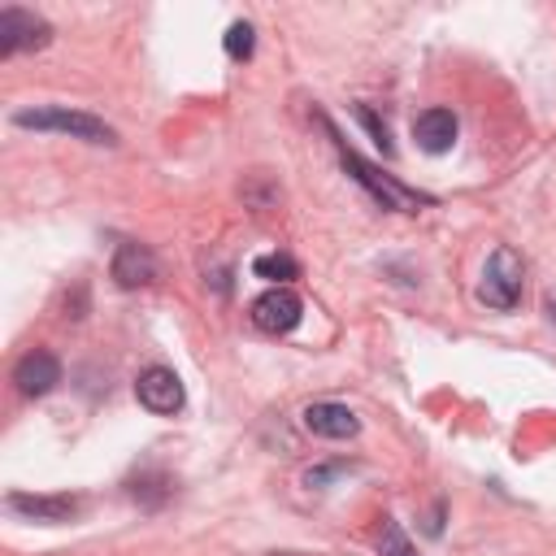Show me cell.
Instances as JSON below:
<instances>
[{"label": "cell", "instance_id": "cell-2", "mask_svg": "<svg viewBox=\"0 0 556 556\" xmlns=\"http://www.w3.org/2000/svg\"><path fill=\"white\" fill-rule=\"evenodd\" d=\"M521 282H526L521 256H517L513 248H495L491 261H486V269H482V282H478V300H482L486 308L508 313V308H517V300H521Z\"/></svg>", "mask_w": 556, "mask_h": 556}, {"label": "cell", "instance_id": "cell-13", "mask_svg": "<svg viewBox=\"0 0 556 556\" xmlns=\"http://www.w3.org/2000/svg\"><path fill=\"white\" fill-rule=\"evenodd\" d=\"M252 43H256V39H252V26H248V22H235V26L226 30V56H230V61H248V56H252Z\"/></svg>", "mask_w": 556, "mask_h": 556}, {"label": "cell", "instance_id": "cell-9", "mask_svg": "<svg viewBox=\"0 0 556 556\" xmlns=\"http://www.w3.org/2000/svg\"><path fill=\"white\" fill-rule=\"evenodd\" d=\"M304 430L321 434V439H352L361 430L356 413L348 404H334V400H317L304 408Z\"/></svg>", "mask_w": 556, "mask_h": 556}, {"label": "cell", "instance_id": "cell-11", "mask_svg": "<svg viewBox=\"0 0 556 556\" xmlns=\"http://www.w3.org/2000/svg\"><path fill=\"white\" fill-rule=\"evenodd\" d=\"M113 282L126 287V291L156 282V256H152L143 243H122V248L113 252Z\"/></svg>", "mask_w": 556, "mask_h": 556}, {"label": "cell", "instance_id": "cell-5", "mask_svg": "<svg viewBox=\"0 0 556 556\" xmlns=\"http://www.w3.org/2000/svg\"><path fill=\"white\" fill-rule=\"evenodd\" d=\"M300 317H304V304H300V295L291 287H269V291H261L252 300V321L265 334H287V330L300 326Z\"/></svg>", "mask_w": 556, "mask_h": 556}, {"label": "cell", "instance_id": "cell-15", "mask_svg": "<svg viewBox=\"0 0 556 556\" xmlns=\"http://www.w3.org/2000/svg\"><path fill=\"white\" fill-rule=\"evenodd\" d=\"M356 117L365 122V130L374 135V143H378V148L391 156V152H395V143H391V130H387V122H378V113H374V109H365V104H356Z\"/></svg>", "mask_w": 556, "mask_h": 556}, {"label": "cell", "instance_id": "cell-12", "mask_svg": "<svg viewBox=\"0 0 556 556\" xmlns=\"http://www.w3.org/2000/svg\"><path fill=\"white\" fill-rule=\"evenodd\" d=\"M252 274H256V278H269L274 287H287V282L300 274V265H295V256H287V252H269V256H256V261H252Z\"/></svg>", "mask_w": 556, "mask_h": 556}, {"label": "cell", "instance_id": "cell-3", "mask_svg": "<svg viewBox=\"0 0 556 556\" xmlns=\"http://www.w3.org/2000/svg\"><path fill=\"white\" fill-rule=\"evenodd\" d=\"M339 156H343V165L352 169V178L361 182V187H369V195L382 204V208H404V213H413L417 204H430V195H417V191H408L404 182H395V178H387V174H378L369 161H361L352 148H343L339 143Z\"/></svg>", "mask_w": 556, "mask_h": 556}, {"label": "cell", "instance_id": "cell-10", "mask_svg": "<svg viewBox=\"0 0 556 556\" xmlns=\"http://www.w3.org/2000/svg\"><path fill=\"white\" fill-rule=\"evenodd\" d=\"M9 508L22 513V517H30V521L61 526V521H70L83 508V500L78 495H22V491H13L9 495Z\"/></svg>", "mask_w": 556, "mask_h": 556}, {"label": "cell", "instance_id": "cell-6", "mask_svg": "<svg viewBox=\"0 0 556 556\" xmlns=\"http://www.w3.org/2000/svg\"><path fill=\"white\" fill-rule=\"evenodd\" d=\"M135 395H139V404L148 408V413H161V417H169V413H178L182 408V382H178V374L174 369H165V365H152V369H143L139 374V382H135Z\"/></svg>", "mask_w": 556, "mask_h": 556}, {"label": "cell", "instance_id": "cell-1", "mask_svg": "<svg viewBox=\"0 0 556 556\" xmlns=\"http://www.w3.org/2000/svg\"><path fill=\"white\" fill-rule=\"evenodd\" d=\"M13 126L22 130H56V135H70V139H83V143H117V130L104 122V117H91V113H78V109H17L13 113Z\"/></svg>", "mask_w": 556, "mask_h": 556}, {"label": "cell", "instance_id": "cell-4", "mask_svg": "<svg viewBox=\"0 0 556 556\" xmlns=\"http://www.w3.org/2000/svg\"><path fill=\"white\" fill-rule=\"evenodd\" d=\"M48 39H52V26H48L39 13L17 9V4L0 9V56L35 52V48H43Z\"/></svg>", "mask_w": 556, "mask_h": 556}, {"label": "cell", "instance_id": "cell-14", "mask_svg": "<svg viewBox=\"0 0 556 556\" xmlns=\"http://www.w3.org/2000/svg\"><path fill=\"white\" fill-rule=\"evenodd\" d=\"M378 556H417L413 543L404 539V530L395 521H382V539H378Z\"/></svg>", "mask_w": 556, "mask_h": 556}, {"label": "cell", "instance_id": "cell-7", "mask_svg": "<svg viewBox=\"0 0 556 556\" xmlns=\"http://www.w3.org/2000/svg\"><path fill=\"white\" fill-rule=\"evenodd\" d=\"M61 382V361L52 356V352H43V348H35V352H26L17 365H13V387L22 391V395H48L52 387Z\"/></svg>", "mask_w": 556, "mask_h": 556}, {"label": "cell", "instance_id": "cell-8", "mask_svg": "<svg viewBox=\"0 0 556 556\" xmlns=\"http://www.w3.org/2000/svg\"><path fill=\"white\" fill-rule=\"evenodd\" d=\"M413 139L421 152L430 156H443L452 143H456V113L452 109H426L413 117Z\"/></svg>", "mask_w": 556, "mask_h": 556}]
</instances>
